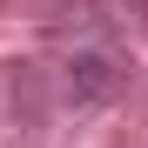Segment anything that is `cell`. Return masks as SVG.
Masks as SVG:
<instances>
[{
	"mask_svg": "<svg viewBox=\"0 0 148 148\" xmlns=\"http://www.w3.org/2000/svg\"><path fill=\"white\" fill-rule=\"evenodd\" d=\"M67 74H74V88H81V94H108V67H101V61H74Z\"/></svg>",
	"mask_w": 148,
	"mask_h": 148,
	"instance_id": "1",
	"label": "cell"
}]
</instances>
